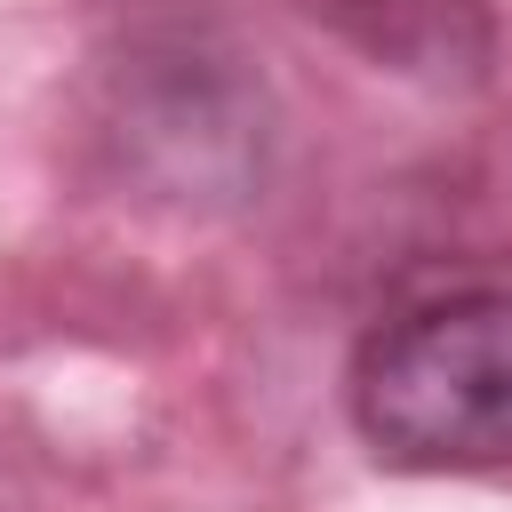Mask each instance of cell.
I'll list each match as a JSON object with an SVG mask.
<instances>
[{"instance_id":"1","label":"cell","mask_w":512,"mask_h":512,"mask_svg":"<svg viewBox=\"0 0 512 512\" xmlns=\"http://www.w3.org/2000/svg\"><path fill=\"white\" fill-rule=\"evenodd\" d=\"M352 424L400 472L512 464V288H456L384 320L352 360Z\"/></svg>"}]
</instances>
